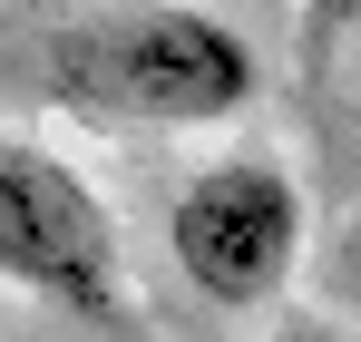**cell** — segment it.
<instances>
[{"label": "cell", "instance_id": "6da1fadb", "mask_svg": "<svg viewBox=\"0 0 361 342\" xmlns=\"http://www.w3.org/2000/svg\"><path fill=\"white\" fill-rule=\"evenodd\" d=\"M39 69L59 108L108 127H215L254 98V49L215 10H176V0L68 20Z\"/></svg>", "mask_w": 361, "mask_h": 342}, {"label": "cell", "instance_id": "7a4b0ae2", "mask_svg": "<svg viewBox=\"0 0 361 342\" xmlns=\"http://www.w3.org/2000/svg\"><path fill=\"white\" fill-rule=\"evenodd\" d=\"M0 274L68 323L127 313V254L108 206L88 196V176L68 157L30 147V137H0Z\"/></svg>", "mask_w": 361, "mask_h": 342}, {"label": "cell", "instance_id": "3957f363", "mask_svg": "<svg viewBox=\"0 0 361 342\" xmlns=\"http://www.w3.org/2000/svg\"><path fill=\"white\" fill-rule=\"evenodd\" d=\"M166 244H176L185 284L205 303L254 313L302 264V186L274 157H215L205 176H185L176 216H166Z\"/></svg>", "mask_w": 361, "mask_h": 342}, {"label": "cell", "instance_id": "277c9868", "mask_svg": "<svg viewBox=\"0 0 361 342\" xmlns=\"http://www.w3.org/2000/svg\"><path fill=\"white\" fill-rule=\"evenodd\" d=\"M342 30H361V0H302V59H312V69L332 59Z\"/></svg>", "mask_w": 361, "mask_h": 342}, {"label": "cell", "instance_id": "5b68a950", "mask_svg": "<svg viewBox=\"0 0 361 342\" xmlns=\"http://www.w3.org/2000/svg\"><path fill=\"white\" fill-rule=\"evenodd\" d=\"M264 342H342V333H312V323H283V333H264Z\"/></svg>", "mask_w": 361, "mask_h": 342}]
</instances>
